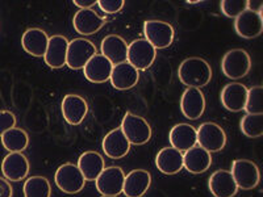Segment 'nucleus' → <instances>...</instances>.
Segmentation results:
<instances>
[{"label": "nucleus", "instance_id": "obj_1", "mask_svg": "<svg viewBox=\"0 0 263 197\" xmlns=\"http://www.w3.org/2000/svg\"><path fill=\"white\" fill-rule=\"evenodd\" d=\"M179 81L190 88L205 87L212 79V69L210 63L199 57H191L183 61L178 69Z\"/></svg>", "mask_w": 263, "mask_h": 197}, {"label": "nucleus", "instance_id": "obj_2", "mask_svg": "<svg viewBox=\"0 0 263 197\" xmlns=\"http://www.w3.org/2000/svg\"><path fill=\"white\" fill-rule=\"evenodd\" d=\"M120 129L129 141V144L135 146L146 145L152 138V128L144 117L126 112Z\"/></svg>", "mask_w": 263, "mask_h": 197}, {"label": "nucleus", "instance_id": "obj_3", "mask_svg": "<svg viewBox=\"0 0 263 197\" xmlns=\"http://www.w3.org/2000/svg\"><path fill=\"white\" fill-rule=\"evenodd\" d=\"M251 58L243 49H232L227 51L221 60V70L227 78L232 81L245 78L250 72Z\"/></svg>", "mask_w": 263, "mask_h": 197}, {"label": "nucleus", "instance_id": "obj_4", "mask_svg": "<svg viewBox=\"0 0 263 197\" xmlns=\"http://www.w3.org/2000/svg\"><path fill=\"white\" fill-rule=\"evenodd\" d=\"M232 176L238 189H254L260 183L259 167L249 159H237L232 163Z\"/></svg>", "mask_w": 263, "mask_h": 197}, {"label": "nucleus", "instance_id": "obj_5", "mask_svg": "<svg viewBox=\"0 0 263 197\" xmlns=\"http://www.w3.org/2000/svg\"><path fill=\"white\" fill-rule=\"evenodd\" d=\"M54 182L58 188L67 194H75L84 188L86 179L77 164L65 163L58 167L54 175Z\"/></svg>", "mask_w": 263, "mask_h": 197}, {"label": "nucleus", "instance_id": "obj_6", "mask_svg": "<svg viewBox=\"0 0 263 197\" xmlns=\"http://www.w3.org/2000/svg\"><path fill=\"white\" fill-rule=\"evenodd\" d=\"M157 57V50L150 42L145 38H138L132 41L128 45L126 62L130 63L138 71H145L154 63Z\"/></svg>", "mask_w": 263, "mask_h": 197}, {"label": "nucleus", "instance_id": "obj_7", "mask_svg": "<svg viewBox=\"0 0 263 197\" xmlns=\"http://www.w3.org/2000/svg\"><path fill=\"white\" fill-rule=\"evenodd\" d=\"M144 34L145 40L152 44L153 48L156 50H162L171 46L175 37V30L173 25L164 21L147 20L144 23Z\"/></svg>", "mask_w": 263, "mask_h": 197}, {"label": "nucleus", "instance_id": "obj_8", "mask_svg": "<svg viewBox=\"0 0 263 197\" xmlns=\"http://www.w3.org/2000/svg\"><path fill=\"white\" fill-rule=\"evenodd\" d=\"M96 46L93 42L86 38H74L69 42L67 46V57L66 66L71 70H82L86 63L95 55Z\"/></svg>", "mask_w": 263, "mask_h": 197}, {"label": "nucleus", "instance_id": "obj_9", "mask_svg": "<svg viewBox=\"0 0 263 197\" xmlns=\"http://www.w3.org/2000/svg\"><path fill=\"white\" fill-rule=\"evenodd\" d=\"M197 145L208 152L221 151L227 145L224 129L215 123H204L196 129Z\"/></svg>", "mask_w": 263, "mask_h": 197}, {"label": "nucleus", "instance_id": "obj_10", "mask_svg": "<svg viewBox=\"0 0 263 197\" xmlns=\"http://www.w3.org/2000/svg\"><path fill=\"white\" fill-rule=\"evenodd\" d=\"M125 173L123 168L117 166L105 167L95 180L96 189L103 196H119L123 192Z\"/></svg>", "mask_w": 263, "mask_h": 197}, {"label": "nucleus", "instance_id": "obj_11", "mask_svg": "<svg viewBox=\"0 0 263 197\" xmlns=\"http://www.w3.org/2000/svg\"><path fill=\"white\" fill-rule=\"evenodd\" d=\"M2 172L8 182H21L29 173V161L23 152H9L2 162Z\"/></svg>", "mask_w": 263, "mask_h": 197}, {"label": "nucleus", "instance_id": "obj_12", "mask_svg": "<svg viewBox=\"0 0 263 197\" xmlns=\"http://www.w3.org/2000/svg\"><path fill=\"white\" fill-rule=\"evenodd\" d=\"M180 111L189 120H199L205 112V97L199 88H187L180 97Z\"/></svg>", "mask_w": 263, "mask_h": 197}, {"label": "nucleus", "instance_id": "obj_13", "mask_svg": "<svg viewBox=\"0 0 263 197\" xmlns=\"http://www.w3.org/2000/svg\"><path fill=\"white\" fill-rule=\"evenodd\" d=\"M62 109L63 119L70 125H79L83 123L86 119L87 112H88V104L82 96L79 95H66L62 100Z\"/></svg>", "mask_w": 263, "mask_h": 197}, {"label": "nucleus", "instance_id": "obj_14", "mask_svg": "<svg viewBox=\"0 0 263 197\" xmlns=\"http://www.w3.org/2000/svg\"><path fill=\"white\" fill-rule=\"evenodd\" d=\"M234 29H236L237 34L242 38H257L263 32L262 15L246 9L245 12L241 13L234 21Z\"/></svg>", "mask_w": 263, "mask_h": 197}, {"label": "nucleus", "instance_id": "obj_15", "mask_svg": "<svg viewBox=\"0 0 263 197\" xmlns=\"http://www.w3.org/2000/svg\"><path fill=\"white\" fill-rule=\"evenodd\" d=\"M105 24V17L98 15L93 9H79L72 18L74 29L82 36H91L102 29Z\"/></svg>", "mask_w": 263, "mask_h": 197}, {"label": "nucleus", "instance_id": "obj_16", "mask_svg": "<svg viewBox=\"0 0 263 197\" xmlns=\"http://www.w3.org/2000/svg\"><path fill=\"white\" fill-rule=\"evenodd\" d=\"M248 98V87L242 83H229L222 88L221 91V103L222 107L229 112H241L243 111Z\"/></svg>", "mask_w": 263, "mask_h": 197}, {"label": "nucleus", "instance_id": "obj_17", "mask_svg": "<svg viewBox=\"0 0 263 197\" xmlns=\"http://www.w3.org/2000/svg\"><path fill=\"white\" fill-rule=\"evenodd\" d=\"M138 79H140V71L125 61L114 65L109 81L114 88L119 91H126L133 88L138 83Z\"/></svg>", "mask_w": 263, "mask_h": 197}, {"label": "nucleus", "instance_id": "obj_18", "mask_svg": "<svg viewBox=\"0 0 263 197\" xmlns=\"http://www.w3.org/2000/svg\"><path fill=\"white\" fill-rule=\"evenodd\" d=\"M67 46H69V40L65 36L55 34V36L49 37L48 49L44 55V61L50 69L57 70L66 66Z\"/></svg>", "mask_w": 263, "mask_h": 197}, {"label": "nucleus", "instance_id": "obj_19", "mask_svg": "<svg viewBox=\"0 0 263 197\" xmlns=\"http://www.w3.org/2000/svg\"><path fill=\"white\" fill-rule=\"evenodd\" d=\"M114 65L102 54H95L83 67L84 76L91 83H105L111 78Z\"/></svg>", "mask_w": 263, "mask_h": 197}, {"label": "nucleus", "instance_id": "obj_20", "mask_svg": "<svg viewBox=\"0 0 263 197\" xmlns=\"http://www.w3.org/2000/svg\"><path fill=\"white\" fill-rule=\"evenodd\" d=\"M48 33L40 28H29L21 37V45L28 54L37 58H44L48 49Z\"/></svg>", "mask_w": 263, "mask_h": 197}, {"label": "nucleus", "instance_id": "obj_21", "mask_svg": "<svg viewBox=\"0 0 263 197\" xmlns=\"http://www.w3.org/2000/svg\"><path fill=\"white\" fill-rule=\"evenodd\" d=\"M152 184V175L146 170H133L125 175L123 193L126 197H142Z\"/></svg>", "mask_w": 263, "mask_h": 197}, {"label": "nucleus", "instance_id": "obj_22", "mask_svg": "<svg viewBox=\"0 0 263 197\" xmlns=\"http://www.w3.org/2000/svg\"><path fill=\"white\" fill-rule=\"evenodd\" d=\"M212 164L211 152L200 146H194L183 154V167L194 175H200L205 172Z\"/></svg>", "mask_w": 263, "mask_h": 197}, {"label": "nucleus", "instance_id": "obj_23", "mask_svg": "<svg viewBox=\"0 0 263 197\" xmlns=\"http://www.w3.org/2000/svg\"><path fill=\"white\" fill-rule=\"evenodd\" d=\"M102 146L105 155L111 159L124 158L125 155H128L129 150H130V144L120 128L114 129L108 134H105Z\"/></svg>", "mask_w": 263, "mask_h": 197}, {"label": "nucleus", "instance_id": "obj_24", "mask_svg": "<svg viewBox=\"0 0 263 197\" xmlns=\"http://www.w3.org/2000/svg\"><path fill=\"white\" fill-rule=\"evenodd\" d=\"M208 187L215 197H234L238 192V187L232 173L227 170L215 171L210 176Z\"/></svg>", "mask_w": 263, "mask_h": 197}, {"label": "nucleus", "instance_id": "obj_25", "mask_svg": "<svg viewBox=\"0 0 263 197\" xmlns=\"http://www.w3.org/2000/svg\"><path fill=\"white\" fill-rule=\"evenodd\" d=\"M171 147L184 152L197 145L196 129L190 124H178L170 130L168 134Z\"/></svg>", "mask_w": 263, "mask_h": 197}, {"label": "nucleus", "instance_id": "obj_26", "mask_svg": "<svg viewBox=\"0 0 263 197\" xmlns=\"http://www.w3.org/2000/svg\"><path fill=\"white\" fill-rule=\"evenodd\" d=\"M156 166L164 175H175L183 168V152L174 147H163L156 156Z\"/></svg>", "mask_w": 263, "mask_h": 197}, {"label": "nucleus", "instance_id": "obj_27", "mask_svg": "<svg viewBox=\"0 0 263 197\" xmlns=\"http://www.w3.org/2000/svg\"><path fill=\"white\" fill-rule=\"evenodd\" d=\"M102 55H104L108 61H111L112 65L125 62L126 54H128V44L123 37L117 34H109L104 37L100 45Z\"/></svg>", "mask_w": 263, "mask_h": 197}, {"label": "nucleus", "instance_id": "obj_28", "mask_svg": "<svg viewBox=\"0 0 263 197\" xmlns=\"http://www.w3.org/2000/svg\"><path fill=\"white\" fill-rule=\"evenodd\" d=\"M78 168L86 182H95L98 176L104 170V159L98 151H86L78 159Z\"/></svg>", "mask_w": 263, "mask_h": 197}, {"label": "nucleus", "instance_id": "obj_29", "mask_svg": "<svg viewBox=\"0 0 263 197\" xmlns=\"http://www.w3.org/2000/svg\"><path fill=\"white\" fill-rule=\"evenodd\" d=\"M2 144L9 152H23L29 145L27 131L20 128H12L2 135Z\"/></svg>", "mask_w": 263, "mask_h": 197}, {"label": "nucleus", "instance_id": "obj_30", "mask_svg": "<svg viewBox=\"0 0 263 197\" xmlns=\"http://www.w3.org/2000/svg\"><path fill=\"white\" fill-rule=\"evenodd\" d=\"M24 197H50L51 185L46 178L44 176H30L25 180Z\"/></svg>", "mask_w": 263, "mask_h": 197}, {"label": "nucleus", "instance_id": "obj_31", "mask_svg": "<svg viewBox=\"0 0 263 197\" xmlns=\"http://www.w3.org/2000/svg\"><path fill=\"white\" fill-rule=\"evenodd\" d=\"M241 131L248 138H259L263 135V114H246L239 123Z\"/></svg>", "mask_w": 263, "mask_h": 197}, {"label": "nucleus", "instance_id": "obj_32", "mask_svg": "<svg viewBox=\"0 0 263 197\" xmlns=\"http://www.w3.org/2000/svg\"><path fill=\"white\" fill-rule=\"evenodd\" d=\"M243 111L248 114H262L263 113V87L254 86L248 90V98Z\"/></svg>", "mask_w": 263, "mask_h": 197}, {"label": "nucleus", "instance_id": "obj_33", "mask_svg": "<svg viewBox=\"0 0 263 197\" xmlns=\"http://www.w3.org/2000/svg\"><path fill=\"white\" fill-rule=\"evenodd\" d=\"M248 9L246 0H222L221 11L227 17L237 18Z\"/></svg>", "mask_w": 263, "mask_h": 197}, {"label": "nucleus", "instance_id": "obj_34", "mask_svg": "<svg viewBox=\"0 0 263 197\" xmlns=\"http://www.w3.org/2000/svg\"><path fill=\"white\" fill-rule=\"evenodd\" d=\"M125 2L124 0H99L98 6L100 7L103 12L105 13H117L123 9Z\"/></svg>", "mask_w": 263, "mask_h": 197}, {"label": "nucleus", "instance_id": "obj_35", "mask_svg": "<svg viewBox=\"0 0 263 197\" xmlns=\"http://www.w3.org/2000/svg\"><path fill=\"white\" fill-rule=\"evenodd\" d=\"M16 126V116L9 111H0V137Z\"/></svg>", "mask_w": 263, "mask_h": 197}, {"label": "nucleus", "instance_id": "obj_36", "mask_svg": "<svg viewBox=\"0 0 263 197\" xmlns=\"http://www.w3.org/2000/svg\"><path fill=\"white\" fill-rule=\"evenodd\" d=\"M12 185L4 178H0V197H12Z\"/></svg>", "mask_w": 263, "mask_h": 197}, {"label": "nucleus", "instance_id": "obj_37", "mask_svg": "<svg viewBox=\"0 0 263 197\" xmlns=\"http://www.w3.org/2000/svg\"><path fill=\"white\" fill-rule=\"evenodd\" d=\"M262 0H248V9L251 11V12L260 13V15H262Z\"/></svg>", "mask_w": 263, "mask_h": 197}, {"label": "nucleus", "instance_id": "obj_38", "mask_svg": "<svg viewBox=\"0 0 263 197\" xmlns=\"http://www.w3.org/2000/svg\"><path fill=\"white\" fill-rule=\"evenodd\" d=\"M74 4L82 9H91L95 4H98L96 0H74Z\"/></svg>", "mask_w": 263, "mask_h": 197}, {"label": "nucleus", "instance_id": "obj_39", "mask_svg": "<svg viewBox=\"0 0 263 197\" xmlns=\"http://www.w3.org/2000/svg\"><path fill=\"white\" fill-rule=\"evenodd\" d=\"M102 197H117V196H102Z\"/></svg>", "mask_w": 263, "mask_h": 197}]
</instances>
